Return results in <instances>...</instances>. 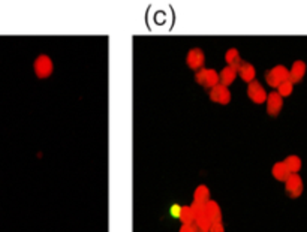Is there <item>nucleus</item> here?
I'll list each match as a JSON object with an SVG mask.
<instances>
[{
  "label": "nucleus",
  "instance_id": "21",
  "mask_svg": "<svg viewBox=\"0 0 307 232\" xmlns=\"http://www.w3.org/2000/svg\"><path fill=\"white\" fill-rule=\"evenodd\" d=\"M178 232H196V228L195 225H181Z\"/></svg>",
  "mask_w": 307,
  "mask_h": 232
},
{
  "label": "nucleus",
  "instance_id": "9",
  "mask_svg": "<svg viewBox=\"0 0 307 232\" xmlns=\"http://www.w3.org/2000/svg\"><path fill=\"white\" fill-rule=\"evenodd\" d=\"M204 217H207L210 222H217L222 220V210L216 201H208L204 204Z\"/></svg>",
  "mask_w": 307,
  "mask_h": 232
},
{
  "label": "nucleus",
  "instance_id": "8",
  "mask_svg": "<svg viewBox=\"0 0 307 232\" xmlns=\"http://www.w3.org/2000/svg\"><path fill=\"white\" fill-rule=\"evenodd\" d=\"M267 113L273 117L279 116V113L283 108V98L277 92H271L267 95Z\"/></svg>",
  "mask_w": 307,
  "mask_h": 232
},
{
  "label": "nucleus",
  "instance_id": "1",
  "mask_svg": "<svg viewBox=\"0 0 307 232\" xmlns=\"http://www.w3.org/2000/svg\"><path fill=\"white\" fill-rule=\"evenodd\" d=\"M286 80H289V71L283 65H277L265 72V81L273 89H277Z\"/></svg>",
  "mask_w": 307,
  "mask_h": 232
},
{
  "label": "nucleus",
  "instance_id": "19",
  "mask_svg": "<svg viewBox=\"0 0 307 232\" xmlns=\"http://www.w3.org/2000/svg\"><path fill=\"white\" fill-rule=\"evenodd\" d=\"M292 90H294V84L289 81V80H286V81H283L279 87H277V93L282 96V98H286V96H289L291 93H292Z\"/></svg>",
  "mask_w": 307,
  "mask_h": 232
},
{
  "label": "nucleus",
  "instance_id": "17",
  "mask_svg": "<svg viewBox=\"0 0 307 232\" xmlns=\"http://www.w3.org/2000/svg\"><path fill=\"white\" fill-rule=\"evenodd\" d=\"M283 163H285V166L288 168V171H289L291 174H297V172L301 169V159H300L297 154L288 156V157L283 160Z\"/></svg>",
  "mask_w": 307,
  "mask_h": 232
},
{
  "label": "nucleus",
  "instance_id": "20",
  "mask_svg": "<svg viewBox=\"0 0 307 232\" xmlns=\"http://www.w3.org/2000/svg\"><path fill=\"white\" fill-rule=\"evenodd\" d=\"M210 232H225V226H223L222 220L211 222V225H210Z\"/></svg>",
  "mask_w": 307,
  "mask_h": 232
},
{
  "label": "nucleus",
  "instance_id": "6",
  "mask_svg": "<svg viewBox=\"0 0 307 232\" xmlns=\"http://www.w3.org/2000/svg\"><path fill=\"white\" fill-rule=\"evenodd\" d=\"M247 96L255 104H264L267 101V92L262 87V84L258 83V81L249 83V86H247Z\"/></svg>",
  "mask_w": 307,
  "mask_h": 232
},
{
  "label": "nucleus",
  "instance_id": "4",
  "mask_svg": "<svg viewBox=\"0 0 307 232\" xmlns=\"http://www.w3.org/2000/svg\"><path fill=\"white\" fill-rule=\"evenodd\" d=\"M303 180L298 174H289V177L285 180V190L291 198H298L303 193Z\"/></svg>",
  "mask_w": 307,
  "mask_h": 232
},
{
  "label": "nucleus",
  "instance_id": "11",
  "mask_svg": "<svg viewBox=\"0 0 307 232\" xmlns=\"http://www.w3.org/2000/svg\"><path fill=\"white\" fill-rule=\"evenodd\" d=\"M238 75L241 77L243 81H246L247 84L255 81V77H256V69L252 63H247V62H243L241 66L238 68Z\"/></svg>",
  "mask_w": 307,
  "mask_h": 232
},
{
  "label": "nucleus",
  "instance_id": "22",
  "mask_svg": "<svg viewBox=\"0 0 307 232\" xmlns=\"http://www.w3.org/2000/svg\"><path fill=\"white\" fill-rule=\"evenodd\" d=\"M178 210H180V205H174V207H172V214L177 216V214H178Z\"/></svg>",
  "mask_w": 307,
  "mask_h": 232
},
{
  "label": "nucleus",
  "instance_id": "5",
  "mask_svg": "<svg viewBox=\"0 0 307 232\" xmlns=\"http://www.w3.org/2000/svg\"><path fill=\"white\" fill-rule=\"evenodd\" d=\"M205 63V54L201 48H190L187 51V56H186V65L190 68V69H195V71H199L202 69Z\"/></svg>",
  "mask_w": 307,
  "mask_h": 232
},
{
  "label": "nucleus",
  "instance_id": "2",
  "mask_svg": "<svg viewBox=\"0 0 307 232\" xmlns=\"http://www.w3.org/2000/svg\"><path fill=\"white\" fill-rule=\"evenodd\" d=\"M195 81L205 89H213L219 84V72L210 68H202L195 74Z\"/></svg>",
  "mask_w": 307,
  "mask_h": 232
},
{
  "label": "nucleus",
  "instance_id": "14",
  "mask_svg": "<svg viewBox=\"0 0 307 232\" xmlns=\"http://www.w3.org/2000/svg\"><path fill=\"white\" fill-rule=\"evenodd\" d=\"M208 201H210V189L205 184H199L193 192V202L204 205Z\"/></svg>",
  "mask_w": 307,
  "mask_h": 232
},
{
  "label": "nucleus",
  "instance_id": "16",
  "mask_svg": "<svg viewBox=\"0 0 307 232\" xmlns=\"http://www.w3.org/2000/svg\"><path fill=\"white\" fill-rule=\"evenodd\" d=\"M271 174H273V177H274L277 181H285V180L289 177L291 172L288 171V168L285 166L283 162H277V163L273 165V168H271Z\"/></svg>",
  "mask_w": 307,
  "mask_h": 232
},
{
  "label": "nucleus",
  "instance_id": "15",
  "mask_svg": "<svg viewBox=\"0 0 307 232\" xmlns=\"http://www.w3.org/2000/svg\"><path fill=\"white\" fill-rule=\"evenodd\" d=\"M177 217L180 219V222H181L183 225H193V222H195V214H193V210H192L190 205H183V207H180Z\"/></svg>",
  "mask_w": 307,
  "mask_h": 232
},
{
  "label": "nucleus",
  "instance_id": "10",
  "mask_svg": "<svg viewBox=\"0 0 307 232\" xmlns=\"http://www.w3.org/2000/svg\"><path fill=\"white\" fill-rule=\"evenodd\" d=\"M304 74H306V63L303 60H297V62H294V65L289 71V81L292 84L300 83L303 80Z\"/></svg>",
  "mask_w": 307,
  "mask_h": 232
},
{
  "label": "nucleus",
  "instance_id": "13",
  "mask_svg": "<svg viewBox=\"0 0 307 232\" xmlns=\"http://www.w3.org/2000/svg\"><path fill=\"white\" fill-rule=\"evenodd\" d=\"M225 60H226L228 66L234 68L235 71H238V68H240L241 63H243V60H241V57H240V51H238L237 48H229V50L226 51V54H225Z\"/></svg>",
  "mask_w": 307,
  "mask_h": 232
},
{
  "label": "nucleus",
  "instance_id": "18",
  "mask_svg": "<svg viewBox=\"0 0 307 232\" xmlns=\"http://www.w3.org/2000/svg\"><path fill=\"white\" fill-rule=\"evenodd\" d=\"M195 228H196V232H210V225L211 222L207 219V217H199L193 222Z\"/></svg>",
  "mask_w": 307,
  "mask_h": 232
},
{
  "label": "nucleus",
  "instance_id": "12",
  "mask_svg": "<svg viewBox=\"0 0 307 232\" xmlns=\"http://www.w3.org/2000/svg\"><path fill=\"white\" fill-rule=\"evenodd\" d=\"M237 77V71L231 66H225L220 72H219V84L228 87L229 84H232L235 81Z\"/></svg>",
  "mask_w": 307,
  "mask_h": 232
},
{
  "label": "nucleus",
  "instance_id": "3",
  "mask_svg": "<svg viewBox=\"0 0 307 232\" xmlns=\"http://www.w3.org/2000/svg\"><path fill=\"white\" fill-rule=\"evenodd\" d=\"M53 60L47 54H41L33 62V71L38 78H48L53 74Z\"/></svg>",
  "mask_w": 307,
  "mask_h": 232
},
{
  "label": "nucleus",
  "instance_id": "7",
  "mask_svg": "<svg viewBox=\"0 0 307 232\" xmlns=\"http://www.w3.org/2000/svg\"><path fill=\"white\" fill-rule=\"evenodd\" d=\"M210 99L220 105H228L231 102V92L228 87L217 84L216 87L210 89Z\"/></svg>",
  "mask_w": 307,
  "mask_h": 232
}]
</instances>
